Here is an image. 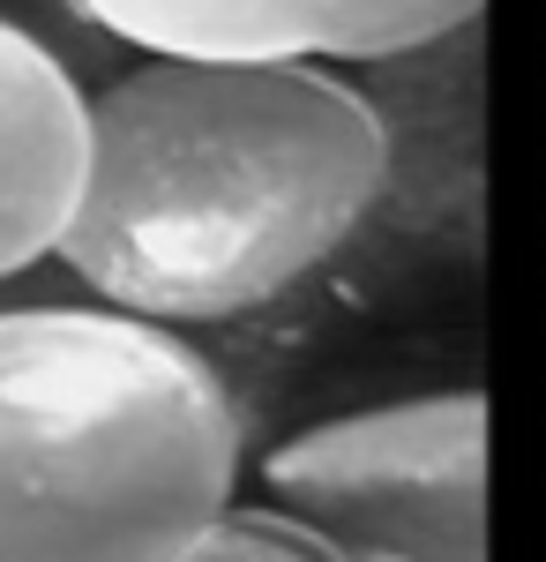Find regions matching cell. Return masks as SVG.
Masks as SVG:
<instances>
[{
	"instance_id": "6da1fadb",
	"label": "cell",
	"mask_w": 546,
	"mask_h": 562,
	"mask_svg": "<svg viewBox=\"0 0 546 562\" xmlns=\"http://www.w3.org/2000/svg\"><path fill=\"white\" fill-rule=\"evenodd\" d=\"M382 180L389 128L330 60L150 53L90 90V180L60 262L113 307L217 323L330 262Z\"/></svg>"
},
{
	"instance_id": "7a4b0ae2",
	"label": "cell",
	"mask_w": 546,
	"mask_h": 562,
	"mask_svg": "<svg viewBox=\"0 0 546 562\" xmlns=\"http://www.w3.org/2000/svg\"><path fill=\"white\" fill-rule=\"evenodd\" d=\"M232 503V390L172 323L0 307V562H172Z\"/></svg>"
},
{
	"instance_id": "3957f363",
	"label": "cell",
	"mask_w": 546,
	"mask_h": 562,
	"mask_svg": "<svg viewBox=\"0 0 546 562\" xmlns=\"http://www.w3.org/2000/svg\"><path fill=\"white\" fill-rule=\"evenodd\" d=\"M262 487L367 562H487V397L426 390L337 413L270 450Z\"/></svg>"
},
{
	"instance_id": "277c9868",
	"label": "cell",
	"mask_w": 546,
	"mask_h": 562,
	"mask_svg": "<svg viewBox=\"0 0 546 562\" xmlns=\"http://www.w3.org/2000/svg\"><path fill=\"white\" fill-rule=\"evenodd\" d=\"M83 23L187 60H389L450 38L479 0H68Z\"/></svg>"
},
{
	"instance_id": "5b68a950",
	"label": "cell",
	"mask_w": 546,
	"mask_h": 562,
	"mask_svg": "<svg viewBox=\"0 0 546 562\" xmlns=\"http://www.w3.org/2000/svg\"><path fill=\"white\" fill-rule=\"evenodd\" d=\"M90 180V90L0 15V278L60 256Z\"/></svg>"
},
{
	"instance_id": "8992f818",
	"label": "cell",
	"mask_w": 546,
	"mask_h": 562,
	"mask_svg": "<svg viewBox=\"0 0 546 562\" xmlns=\"http://www.w3.org/2000/svg\"><path fill=\"white\" fill-rule=\"evenodd\" d=\"M172 562H360L337 540H322L315 525H299L277 503H232L217 525H203Z\"/></svg>"
},
{
	"instance_id": "52a82bcc",
	"label": "cell",
	"mask_w": 546,
	"mask_h": 562,
	"mask_svg": "<svg viewBox=\"0 0 546 562\" xmlns=\"http://www.w3.org/2000/svg\"><path fill=\"white\" fill-rule=\"evenodd\" d=\"M360 562H367V555H360Z\"/></svg>"
}]
</instances>
